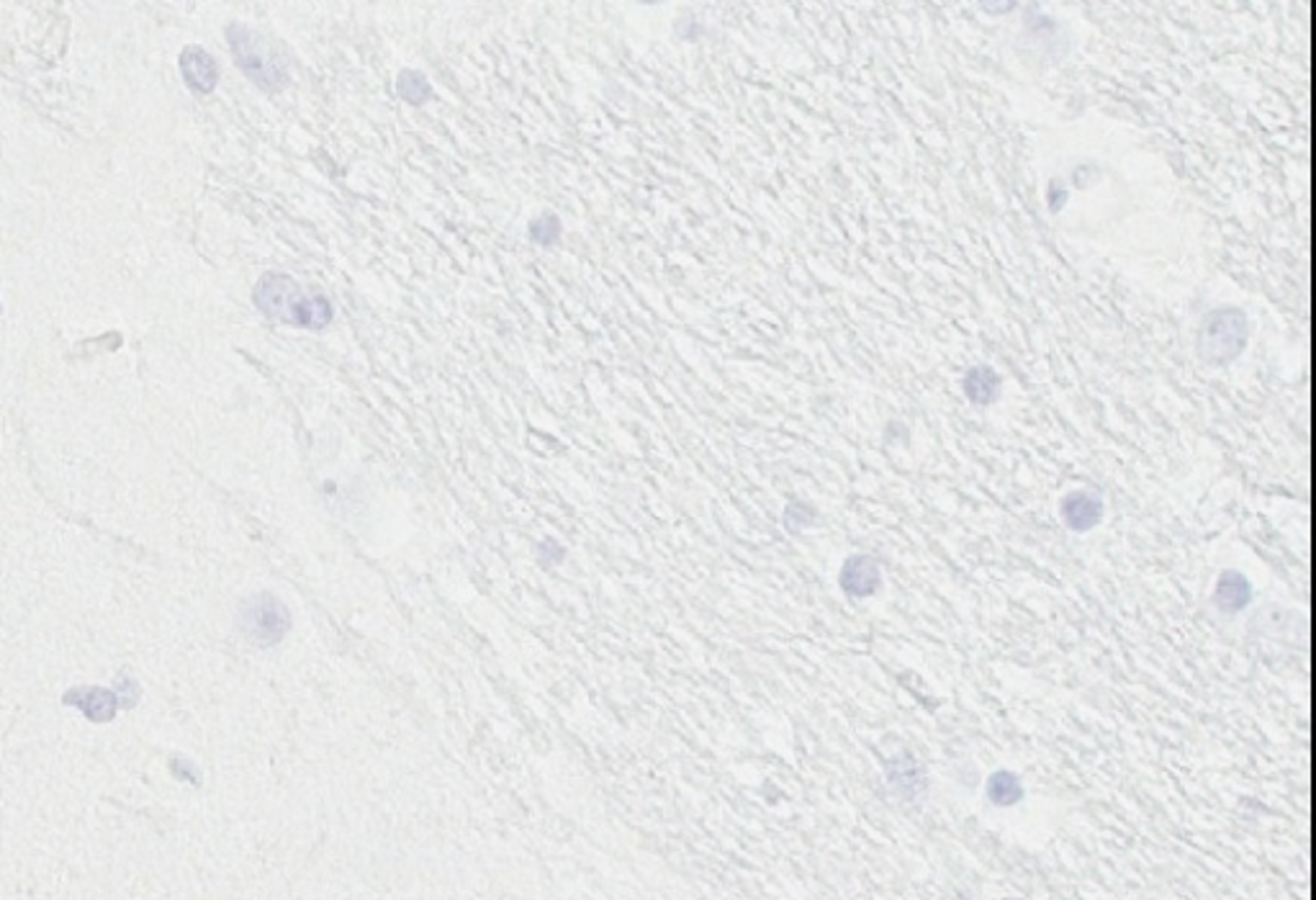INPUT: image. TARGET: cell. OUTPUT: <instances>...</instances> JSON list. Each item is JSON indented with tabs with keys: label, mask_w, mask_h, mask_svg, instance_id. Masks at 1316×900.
<instances>
[{
	"label": "cell",
	"mask_w": 1316,
	"mask_h": 900,
	"mask_svg": "<svg viewBox=\"0 0 1316 900\" xmlns=\"http://www.w3.org/2000/svg\"><path fill=\"white\" fill-rule=\"evenodd\" d=\"M252 301L268 319H276L283 325L301 327V330H324L332 325L335 309L332 301L324 293L306 292L296 278L289 273H265L257 281Z\"/></svg>",
	"instance_id": "obj_1"
},
{
	"label": "cell",
	"mask_w": 1316,
	"mask_h": 900,
	"mask_svg": "<svg viewBox=\"0 0 1316 900\" xmlns=\"http://www.w3.org/2000/svg\"><path fill=\"white\" fill-rule=\"evenodd\" d=\"M227 42L232 55H235L237 68L257 88L268 90V93H278V90L289 85V65H286L281 52L265 36L257 34L255 28L245 26V23H229Z\"/></svg>",
	"instance_id": "obj_2"
},
{
	"label": "cell",
	"mask_w": 1316,
	"mask_h": 900,
	"mask_svg": "<svg viewBox=\"0 0 1316 900\" xmlns=\"http://www.w3.org/2000/svg\"><path fill=\"white\" fill-rule=\"evenodd\" d=\"M1248 342V319L1240 309H1216L1201 322L1199 353L1206 363L1227 366L1245 350Z\"/></svg>",
	"instance_id": "obj_3"
},
{
	"label": "cell",
	"mask_w": 1316,
	"mask_h": 900,
	"mask_svg": "<svg viewBox=\"0 0 1316 900\" xmlns=\"http://www.w3.org/2000/svg\"><path fill=\"white\" fill-rule=\"evenodd\" d=\"M237 628L252 646H273L278 644L291 628L289 608L270 592H260L245 600L237 612Z\"/></svg>",
	"instance_id": "obj_4"
},
{
	"label": "cell",
	"mask_w": 1316,
	"mask_h": 900,
	"mask_svg": "<svg viewBox=\"0 0 1316 900\" xmlns=\"http://www.w3.org/2000/svg\"><path fill=\"white\" fill-rule=\"evenodd\" d=\"M841 589L848 597H872L883 584V568L872 556L854 554L848 556L841 568Z\"/></svg>",
	"instance_id": "obj_5"
},
{
	"label": "cell",
	"mask_w": 1316,
	"mask_h": 900,
	"mask_svg": "<svg viewBox=\"0 0 1316 900\" xmlns=\"http://www.w3.org/2000/svg\"><path fill=\"white\" fill-rule=\"evenodd\" d=\"M1060 507L1065 525H1067L1069 530H1075V533H1088V530H1093L1103 518L1101 497L1093 492H1085V489L1065 494Z\"/></svg>",
	"instance_id": "obj_6"
},
{
	"label": "cell",
	"mask_w": 1316,
	"mask_h": 900,
	"mask_svg": "<svg viewBox=\"0 0 1316 900\" xmlns=\"http://www.w3.org/2000/svg\"><path fill=\"white\" fill-rule=\"evenodd\" d=\"M180 72L186 77L188 88L196 93H211L219 83L216 60L204 47H186L180 55Z\"/></svg>",
	"instance_id": "obj_7"
},
{
	"label": "cell",
	"mask_w": 1316,
	"mask_h": 900,
	"mask_svg": "<svg viewBox=\"0 0 1316 900\" xmlns=\"http://www.w3.org/2000/svg\"><path fill=\"white\" fill-rule=\"evenodd\" d=\"M1249 600H1252V584L1248 582V576H1242L1240 571H1224L1219 576L1216 589H1213V605L1224 615H1234V612L1245 609Z\"/></svg>",
	"instance_id": "obj_8"
},
{
	"label": "cell",
	"mask_w": 1316,
	"mask_h": 900,
	"mask_svg": "<svg viewBox=\"0 0 1316 900\" xmlns=\"http://www.w3.org/2000/svg\"><path fill=\"white\" fill-rule=\"evenodd\" d=\"M889 785H892L900 795L913 800V797L921 795L926 788L924 769L918 767L916 759H910V756L892 759V767H889Z\"/></svg>",
	"instance_id": "obj_9"
},
{
	"label": "cell",
	"mask_w": 1316,
	"mask_h": 900,
	"mask_svg": "<svg viewBox=\"0 0 1316 900\" xmlns=\"http://www.w3.org/2000/svg\"><path fill=\"white\" fill-rule=\"evenodd\" d=\"M987 800L998 808H1011V805L1021 803L1023 800V785H1021L1019 775L1014 772H1008V769H998L990 775L985 788Z\"/></svg>",
	"instance_id": "obj_10"
},
{
	"label": "cell",
	"mask_w": 1316,
	"mask_h": 900,
	"mask_svg": "<svg viewBox=\"0 0 1316 900\" xmlns=\"http://www.w3.org/2000/svg\"><path fill=\"white\" fill-rule=\"evenodd\" d=\"M1000 388V379L995 374L993 368L987 366H977L972 368L970 374L965 379V394L970 396V402L975 404H990L995 402V396H998Z\"/></svg>",
	"instance_id": "obj_11"
},
{
	"label": "cell",
	"mask_w": 1316,
	"mask_h": 900,
	"mask_svg": "<svg viewBox=\"0 0 1316 900\" xmlns=\"http://www.w3.org/2000/svg\"><path fill=\"white\" fill-rule=\"evenodd\" d=\"M396 90H399V96L404 98L409 106L428 104V101H432L434 96L432 83L428 80V75L412 68L401 69L399 77H396Z\"/></svg>",
	"instance_id": "obj_12"
},
{
	"label": "cell",
	"mask_w": 1316,
	"mask_h": 900,
	"mask_svg": "<svg viewBox=\"0 0 1316 900\" xmlns=\"http://www.w3.org/2000/svg\"><path fill=\"white\" fill-rule=\"evenodd\" d=\"M77 705H80V710H83L90 720H96V723L111 720L113 713H116V698H113L109 690H98V687L83 690V699H80Z\"/></svg>",
	"instance_id": "obj_13"
},
{
	"label": "cell",
	"mask_w": 1316,
	"mask_h": 900,
	"mask_svg": "<svg viewBox=\"0 0 1316 900\" xmlns=\"http://www.w3.org/2000/svg\"><path fill=\"white\" fill-rule=\"evenodd\" d=\"M561 219L556 214H543L538 216L535 222H530V237L532 243L538 245H553L559 243L561 237Z\"/></svg>",
	"instance_id": "obj_14"
},
{
	"label": "cell",
	"mask_w": 1316,
	"mask_h": 900,
	"mask_svg": "<svg viewBox=\"0 0 1316 900\" xmlns=\"http://www.w3.org/2000/svg\"><path fill=\"white\" fill-rule=\"evenodd\" d=\"M1006 900H1021V898H1006Z\"/></svg>",
	"instance_id": "obj_15"
}]
</instances>
